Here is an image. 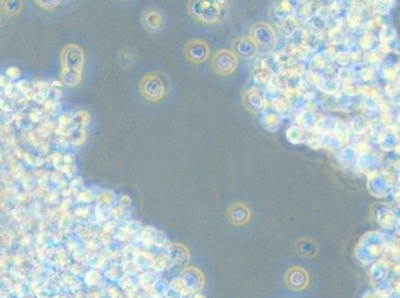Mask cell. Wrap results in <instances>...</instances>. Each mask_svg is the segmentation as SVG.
<instances>
[{"instance_id": "cell-1", "label": "cell", "mask_w": 400, "mask_h": 298, "mask_svg": "<svg viewBox=\"0 0 400 298\" xmlns=\"http://www.w3.org/2000/svg\"><path fill=\"white\" fill-rule=\"evenodd\" d=\"M62 77L65 85L75 87L81 81V72L84 62L82 50L74 45L67 46L62 53Z\"/></svg>"}, {"instance_id": "cell-2", "label": "cell", "mask_w": 400, "mask_h": 298, "mask_svg": "<svg viewBox=\"0 0 400 298\" xmlns=\"http://www.w3.org/2000/svg\"><path fill=\"white\" fill-rule=\"evenodd\" d=\"M142 94L150 101H159L164 97L165 88L159 77L149 75L141 82Z\"/></svg>"}, {"instance_id": "cell-3", "label": "cell", "mask_w": 400, "mask_h": 298, "mask_svg": "<svg viewBox=\"0 0 400 298\" xmlns=\"http://www.w3.org/2000/svg\"><path fill=\"white\" fill-rule=\"evenodd\" d=\"M186 54L188 58L196 63L205 61L208 56V47L200 40H195L188 44L186 48Z\"/></svg>"}, {"instance_id": "cell-4", "label": "cell", "mask_w": 400, "mask_h": 298, "mask_svg": "<svg viewBox=\"0 0 400 298\" xmlns=\"http://www.w3.org/2000/svg\"><path fill=\"white\" fill-rule=\"evenodd\" d=\"M145 23L151 31H159L163 27L164 18L158 11H150L145 14Z\"/></svg>"}, {"instance_id": "cell-5", "label": "cell", "mask_w": 400, "mask_h": 298, "mask_svg": "<svg viewBox=\"0 0 400 298\" xmlns=\"http://www.w3.org/2000/svg\"><path fill=\"white\" fill-rule=\"evenodd\" d=\"M71 123V118L68 116V115H65V116H63L61 119H60V125H61V127H67L69 124Z\"/></svg>"}, {"instance_id": "cell-6", "label": "cell", "mask_w": 400, "mask_h": 298, "mask_svg": "<svg viewBox=\"0 0 400 298\" xmlns=\"http://www.w3.org/2000/svg\"><path fill=\"white\" fill-rule=\"evenodd\" d=\"M72 170H73V167H72V165H70V164H67V165H65V166L62 167V171L65 172V173H70Z\"/></svg>"}, {"instance_id": "cell-7", "label": "cell", "mask_w": 400, "mask_h": 298, "mask_svg": "<svg viewBox=\"0 0 400 298\" xmlns=\"http://www.w3.org/2000/svg\"><path fill=\"white\" fill-rule=\"evenodd\" d=\"M8 72H9V73H10V72L12 73V76H11V77H17V76L19 75V71H18L17 69H15V68H11L9 71H7V73H8Z\"/></svg>"}]
</instances>
